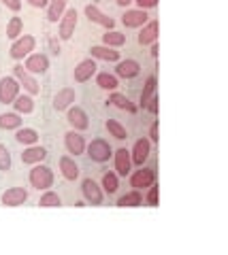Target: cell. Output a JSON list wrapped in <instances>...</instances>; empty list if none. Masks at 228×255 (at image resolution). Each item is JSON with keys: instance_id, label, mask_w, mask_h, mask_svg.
Listing matches in <instances>:
<instances>
[{"instance_id": "1", "label": "cell", "mask_w": 228, "mask_h": 255, "mask_svg": "<svg viewBox=\"0 0 228 255\" xmlns=\"http://www.w3.org/2000/svg\"><path fill=\"white\" fill-rule=\"evenodd\" d=\"M30 185L38 191H45L53 185V170L49 166H43V164H34V168L30 170Z\"/></svg>"}, {"instance_id": "2", "label": "cell", "mask_w": 228, "mask_h": 255, "mask_svg": "<svg viewBox=\"0 0 228 255\" xmlns=\"http://www.w3.org/2000/svg\"><path fill=\"white\" fill-rule=\"evenodd\" d=\"M85 151H88L92 162H96V164H105L113 155V149L105 138H94L90 145H85Z\"/></svg>"}, {"instance_id": "3", "label": "cell", "mask_w": 228, "mask_h": 255, "mask_svg": "<svg viewBox=\"0 0 228 255\" xmlns=\"http://www.w3.org/2000/svg\"><path fill=\"white\" fill-rule=\"evenodd\" d=\"M36 47V38L32 34H21L19 38H15L13 45H11V58L13 60H23L26 55H30Z\"/></svg>"}, {"instance_id": "4", "label": "cell", "mask_w": 228, "mask_h": 255, "mask_svg": "<svg viewBox=\"0 0 228 255\" xmlns=\"http://www.w3.org/2000/svg\"><path fill=\"white\" fill-rule=\"evenodd\" d=\"M13 75H15V79L19 81V85H21L23 90H26L30 96L41 94V85H38L36 77H34V75H30L28 70L21 66V64H17V66H13Z\"/></svg>"}, {"instance_id": "5", "label": "cell", "mask_w": 228, "mask_h": 255, "mask_svg": "<svg viewBox=\"0 0 228 255\" xmlns=\"http://www.w3.org/2000/svg\"><path fill=\"white\" fill-rule=\"evenodd\" d=\"M81 194L85 198V202L92 204V206H100V204H103L105 191H103V187H100L94 179H83V183H81Z\"/></svg>"}, {"instance_id": "6", "label": "cell", "mask_w": 228, "mask_h": 255, "mask_svg": "<svg viewBox=\"0 0 228 255\" xmlns=\"http://www.w3.org/2000/svg\"><path fill=\"white\" fill-rule=\"evenodd\" d=\"M19 81L15 77H2L0 79V102L2 105H11V102L19 96Z\"/></svg>"}, {"instance_id": "7", "label": "cell", "mask_w": 228, "mask_h": 255, "mask_svg": "<svg viewBox=\"0 0 228 255\" xmlns=\"http://www.w3.org/2000/svg\"><path fill=\"white\" fill-rule=\"evenodd\" d=\"M156 183V170L154 168H145V166H139V170H135L130 174V185L135 189H147L149 185Z\"/></svg>"}, {"instance_id": "8", "label": "cell", "mask_w": 228, "mask_h": 255, "mask_svg": "<svg viewBox=\"0 0 228 255\" xmlns=\"http://www.w3.org/2000/svg\"><path fill=\"white\" fill-rule=\"evenodd\" d=\"M23 68L28 70L30 75H45L47 70H49V58H47L45 53H30L26 55V64H23Z\"/></svg>"}, {"instance_id": "9", "label": "cell", "mask_w": 228, "mask_h": 255, "mask_svg": "<svg viewBox=\"0 0 228 255\" xmlns=\"http://www.w3.org/2000/svg\"><path fill=\"white\" fill-rule=\"evenodd\" d=\"M66 122L70 124V128L77 132H83L90 128V119H88V113L81 109V107H68L66 109Z\"/></svg>"}, {"instance_id": "10", "label": "cell", "mask_w": 228, "mask_h": 255, "mask_svg": "<svg viewBox=\"0 0 228 255\" xmlns=\"http://www.w3.org/2000/svg\"><path fill=\"white\" fill-rule=\"evenodd\" d=\"M77 19H79V15H77L75 9H66L62 13V17H60V38L62 41L73 38L75 28H77Z\"/></svg>"}, {"instance_id": "11", "label": "cell", "mask_w": 228, "mask_h": 255, "mask_svg": "<svg viewBox=\"0 0 228 255\" xmlns=\"http://www.w3.org/2000/svg\"><path fill=\"white\" fill-rule=\"evenodd\" d=\"M64 145H66V151L70 155H83L85 153V138L81 136V132H77V130H70L64 134Z\"/></svg>"}, {"instance_id": "12", "label": "cell", "mask_w": 228, "mask_h": 255, "mask_svg": "<svg viewBox=\"0 0 228 255\" xmlns=\"http://www.w3.org/2000/svg\"><path fill=\"white\" fill-rule=\"evenodd\" d=\"M83 11H85V17H88L92 23H98V26H103V28H107V30H113V28H115V19L109 17L107 13H103L96 4H88Z\"/></svg>"}, {"instance_id": "13", "label": "cell", "mask_w": 228, "mask_h": 255, "mask_svg": "<svg viewBox=\"0 0 228 255\" xmlns=\"http://www.w3.org/2000/svg\"><path fill=\"white\" fill-rule=\"evenodd\" d=\"M149 153H152V142H149V138H139V140L135 142V147H132V151H130L132 164L143 166V164L147 162Z\"/></svg>"}, {"instance_id": "14", "label": "cell", "mask_w": 228, "mask_h": 255, "mask_svg": "<svg viewBox=\"0 0 228 255\" xmlns=\"http://www.w3.org/2000/svg\"><path fill=\"white\" fill-rule=\"evenodd\" d=\"M113 159H115V172L117 177H128L130 170H132V159H130V151L128 149H117L113 153Z\"/></svg>"}, {"instance_id": "15", "label": "cell", "mask_w": 228, "mask_h": 255, "mask_svg": "<svg viewBox=\"0 0 228 255\" xmlns=\"http://www.w3.org/2000/svg\"><path fill=\"white\" fill-rule=\"evenodd\" d=\"M149 21V15L145 9H130L122 15V23L126 28H141Z\"/></svg>"}, {"instance_id": "16", "label": "cell", "mask_w": 228, "mask_h": 255, "mask_svg": "<svg viewBox=\"0 0 228 255\" xmlns=\"http://www.w3.org/2000/svg\"><path fill=\"white\" fill-rule=\"evenodd\" d=\"M96 62H94V58H88V60H81L79 64L75 66V81L77 83H85L90 81V79L96 75Z\"/></svg>"}, {"instance_id": "17", "label": "cell", "mask_w": 228, "mask_h": 255, "mask_svg": "<svg viewBox=\"0 0 228 255\" xmlns=\"http://www.w3.org/2000/svg\"><path fill=\"white\" fill-rule=\"evenodd\" d=\"M0 200H2L4 206H21L28 202V191L23 187H9Z\"/></svg>"}, {"instance_id": "18", "label": "cell", "mask_w": 228, "mask_h": 255, "mask_svg": "<svg viewBox=\"0 0 228 255\" xmlns=\"http://www.w3.org/2000/svg\"><path fill=\"white\" fill-rule=\"evenodd\" d=\"M141 73V64L137 60H120L115 66V77H122V79H135Z\"/></svg>"}, {"instance_id": "19", "label": "cell", "mask_w": 228, "mask_h": 255, "mask_svg": "<svg viewBox=\"0 0 228 255\" xmlns=\"http://www.w3.org/2000/svg\"><path fill=\"white\" fill-rule=\"evenodd\" d=\"M77 98V94L73 87H64V90H60L56 96H53V109L56 111H66L68 107H73V102Z\"/></svg>"}, {"instance_id": "20", "label": "cell", "mask_w": 228, "mask_h": 255, "mask_svg": "<svg viewBox=\"0 0 228 255\" xmlns=\"http://www.w3.org/2000/svg\"><path fill=\"white\" fill-rule=\"evenodd\" d=\"M156 38H158V21H147L145 26H141V32H139V36H137V41L139 45H154L156 43Z\"/></svg>"}, {"instance_id": "21", "label": "cell", "mask_w": 228, "mask_h": 255, "mask_svg": "<svg viewBox=\"0 0 228 255\" xmlns=\"http://www.w3.org/2000/svg\"><path fill=\"white\" fill-rule=\"evenodd\" d=\"M92 58L94 60H105V62H120V51L107 45H92Z\"/></svg>"}, {"instance_id": "22", "label": "cell", "mask_w": 228, "mask_h": 255, "mask_svg": "<svg viewBox=\"0 0 228 255\" xmlns=\"http://www.w3.org/2000/svg\"><path fill=\"white\" fill-rule=\"evenodd\" d=\"M49 155L47 153V149L45 147H38V145H30L26 151L21 153V162L23 164H30V166H34V164H41L43 159Z\"/></svg>"}, {"instance_id": "23", "label": "cell", "mask_w": 228, "mask_h": 255, "mask_svg": "<svg viewBox=\"0 0 228 255\" xmlns=\"http://www.w3.org/2000/svg\"><path fill=\"white\" fill-rule=\"evenodd\" d=\"M60 170H62V177H64L66 181L79 179V166L75 164V159L70 155H62L60 157Z\"/></svg>"}, {"instance_id": "24", "label": "cell", "mask_w": 228, "mask_h": 255, "mask_svg": "<svg viewBox=\"0 0 228 255\" xmlns=\"http://www.w3.org/2000/svg\"><path fill=\"white\" fill-rule=\"evenodd\" d=\"M11 105L15 107V113H19V115H28V113H32L34 111V100H32V96L30 94H23V96L19 94Z\"/></svg>"}, {"instance_id": "25", "label": "cell", "mask_w": 228, "mask_h": 255, "mask_svg": "<svg viewBox=\"0 0 228 255\" xmlns=\"http://www.w3.org/2000/svg\"><path fill=\"white\" fill-rule=\"evenodd\" d=\"M64 11H66V0H49L47 2V19L51 23H58Z\"/></svg>"}, {"instance_id": "26", "label": "cell", "mask_w": 228, "mask_h": 255, "mask_svg": "<svg viewBox=\"0 0 228 255\" xmlns=\"http://www.w3.org/2000/svg\"><path fill=\"white\" fill-rule=\"evenodd\" d=\"M96 83L100 90H107V92H115L120 87V77H115L111 73H98L96 75Z\"/></svg>"}, {"instance_id": "27", "label": "cell", "mask_w": 228, "mask_h": 255, "mask_svg": "<svg viewBox=\"0 0 228 255\" xmlns=\"http://www.w3.org/2000/svg\"><path fill=\"white\" fill-rule=\"evenodd\" d=\"M15 140L21 142V145H36L38 132L34 130V128H17V132H15Z\"/></svg>"}, {"instance_id": "28", "label": "cell", "mask_w": 228, "mask_h": 255, "mask_svg": "<svg viewBox=\"0 0 228 255\" xmlns=\"http://www.w3.org/2000/svg\"><path fill=\"white\" fill-rule=\"evenodd\" d=\"M141 204H143V194H141L139 189L128 191V194H124L120 200H117L120 209H126V206H141Z\"/></svg>"}, {"instance_id": "29", "label": "cell", "mask_w": 228, "mask_h": 255, "mask_svg": "<svg viewBox=\"0 0 228 255\" xmlns=\"http://www.w3.org/2000/svg\"><path fill=\"white\" fill-rule=\"evenodd\" d=\"M109 102H111L113 107L122 109V111H128V113H137V107L132 105V102L128 100V96H124V94H117V92H113L111 96H109Z\"/></svg>"}, {"instance_id": "30", "label": "cell", "mask_w": 228, "mask_h": 255, "mask_svg": "<svg viewBox=\"0 0 228 255\" xmlns=\"http://www.w3.org/2000/svg\"><path fill=\"white\" fill-rule=\"evenodd\" d=\"M21 128L19 113H2L0 115V130H17Z\"/></svg>"}, {"instance_id": "31", "label": "cell", "mask_w": 228, "mask_h": 255, "mask_svg": "<svg viewBox=\"0 0 228 255\" xmlns=\"http://www.w3.org/2000/svg\"><path fill=\"white\" fill-rule=\"evenodd\" d=\"M124 43H126V34H122V32H117V30H107L103 34V45H107V47L117 49V47H122Z\"/></svg>"}, {"instance_id": "32", "label": "cell", "mask_w": 228, "mask_h": 255, "mask_svg": "<svg viewBox=\"0 0 228 255\" xmlns=\"http://www.w3.org/2000/svg\"><path fill=\"white\" fill-rule=\"evenodd\" d=\"M38 206L43 209H56V206H62V198L51 189H45V194L38 198Z\"/></svg>"}, {"instance_id": "33", "label": "cell", "mask_w": 228, "mask_h": 255, "mask_svg": "<svg viewBox=\"0 0 228 255\" xmlns=\"http://www.w3.org/2000/svg\"><path fill=\"white\" fill-rule=\"evenodd\" d=\"M105 128H107V132L111 134L113 138H117V140H126V138H128V132H126V128L120 122H117V119H107Z\"/></svg>"}, {"instance_id": "34", "label": "cell", "mask_w": 228, "mask_h": 255, "mask_svg": "<svg viewBox=\"0 0 228 255\" xmlns=\"http://www.w3.org/2000/svg\"><path fill=\"white\" fill-rule=\"evenodd\" d=\"M21 34H23V21H21V17H11L9 23H6V38L15 41V38H19Z\"/></svg>"}, {"instance_id": "35", "label": "cell", "mask_w": 228, "mask_h": 255, "mask_svg": "<svg viewBox=\"0 0 228 255\" xmlns=\"http://www.w3.org/2000/svg\"><path fill=\"white\" fill-rule=\"evenodd\" d=\"M103 191H107V194H115L117 187H120V179H117V172L111 170V172H105L103 174Z\"/></svg>"}, {"instance_id": "36", "label": "cell", "mask_w": 228, "mask_h": 255, "mask_svg": "<svg viewBox=\"0 0 228 255\" xmlns=\"http://www.w3.org/2000/svg\"><path fill=\"white\" fill-rule=\"evenodd\" d=\"M152 96H156V77H154V75L147 77V81H145V85H143V92H141V107L145 109L147 100L152 98Z\"/></svg>"}, {"instance_id": "37", "label": "cell", "mask_w": 228, "mask_h": 255, "mask_svg": "<svg viewBox=\"0 0 228 255\" xmlns=\"http://www.w3.org/2000/svg\"><path fill=\"white\" fill-rule=\"evenodd\" d=\"M11 164H13V159H11V151L6 149V145H2L0 142V170L6 172L11 168Z\"/></svg>"}, {"instance_id": "38", "label": "cell", "mask_w": 228, "mask_h": 255, "mask_svg": "<svg viewBox=\"0 0 228 255\" xmlns=\"http://www.w3.org/2000/svg\"><path fill=\"white\" fill-rule=\"evenodd\" d=\"M145 200H147L149 206H158V187H156V183L147 187V198Z\"/></svg>"}, {"instance_id": "39", "label": "cell", "mask_w": 228, "mask_h": 255, "mask_svg": "<svg viewBox=\"0 0 228 255\" xmlns=\"http://www.w3.org/2000/svg\"><path fill=\"white\" fill-rule=\"evenodd\" d=\"M158 96H152V98H149L147 100V105H145V109L149 111V113H152V115H158Z\"/></svg>"}, {"instance_id": "40", "label": "cell", "mask_w": 228, "mask_h": 255, "mask_svg": "<svg viewBox=\"0 0 228 255\" xmlns=\"http://www.w3.org/2000/svg\"><path fill=\"white\" fill-rule=\"evenodd\" d=\"M0 2H2L6 9H11L13 13H17L21 9V0H0Z\"/></svg>"}, {"instance_id": "41", "label": "cell", "mask_w": 228, "mask_h": 255, "mask_svg": "<svg viewBox=\"0 0 228 255\" xmlns=\"http://www.w3.org/2000/svg\"><path fill=\"white\" fill-rule=\"evenodd\" d=\"M139 9H154V6H158V0H135Z\"/></svg>"}, {"instance_id": "42", "label": "cell", "mask_w": 228, "mask_h": 255, "mask_svg": "<svg viewBox=\"0 0 228 255\" xmlns=\"http://www.w3.org/2000/svg\"><path fill=\"white\" fill-rule=\"evenodd\" d=\"M158 122H154L152 124V128H149V142H152V145H154V142H158Z\"/></svg>"}, {"instance_id": "43", "label": "cell", "mask_w": 228, "mask_h": 255, "mask_svg": "<svg viewBox=\"0 0 228 255\" xmlns=\"http://www.w3.org/2000/svg\"><path fill=\"white\" fill-rule=\"evenodd\" d=\"M26 2H28L30 6H34V9H45L49 0H26Z\"/></svg>"}, {"instance_id": "44", "label": "cell", "mask_w": 228, "mask_h": 255, "mask_svg": "<svg viewBox=\"0 0 228 255\" xmlns=\"http://www.w3.org/2000/svg\"><path fill=\"white\" fill-rule=\"evenodd\" d=\"M49 47H51V53H60V45H58V41H56V38H51V41H49Z\"/></svg>"}, {"instance_id": "45", "label": "cell", "mask_w": 228, "mask_h": 255, "mask_svg": "<svg viewBox=\"0 0 228 255\" xmlns=\"http://www.w3.org/2000/svg\"><path fill=\"white\" fill-rule=\"evenodd\" d=\"M115 2L120 4V6H128L130 2H135V0H115Z\"/></svg>"}]
</instances>
